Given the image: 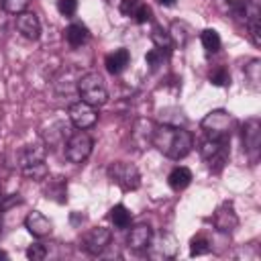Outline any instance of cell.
I'll return each instance as SVG.
<instances>
[{"instance_id":"6da1fadb","label":"cell","mask_w":261,"mask_h":261,"mask_svg":"<svg viewBox=\"0 0 261 261\" xmlns=\"http://www.w3.org/2000/svg\"><path fill=\"white\" fill-rule=\"evenodd\" d=\"M151 145L161 155L177 161V159H184L186 155H190V151L194 147V137L184 126H171V124L161 122V124H155V128H153Z\"/></svg>"},{"instance_id":"7a4b0ae2","label":"cell","mask_w":261,"mask_h":261,"mask_svg":"<svg viewBox=\"0 0 261 261\" xmlns=\"http://www.w3.org/2000/svg\"><path fill=\"white\" fill-rule=\"evenodd\" d=\"M45 155H47V147L43 143L27 145L16 153V165L22 171V175L29 179H35V181L47 179L49 167L45 163Z\"/></svg>"},{"instance_id":"3957f363","label":"cell","mask_w":261,"mask_h":261,"mask_svg":"<svg viewBox=\"0 0 261 261\" xmlns=\"http://www.w3.org/2000/svg\"><path fill=\"white\" fill-rule=\"evenodd\" d=\"M77 94L84 102H88L90 106L98 108V106H104L108 102V88H106V82L100 73L96 71H88V73H82V77L77 80Z\"/></svg>"},{"instance_id":"277c9868","label":"cell","mask_w":261,"mask_h":261,"mask_svg":"<svg viewBox=\"0 0 261 261\" xmlns=\"http://www.w3.org/2000/svg\"><path fill=\"white\" fill-rule=\"evenodd\" d=\"M202 130L206 133L208 139H216V141H222V139H228L230 135V128H232V116L222 110V108H216V110H210L202 122H200Z\"/></svg>"},{"instance_id":"5b68a950","label":"cell","mask_w":261,"mask_h":261,"mask_svg":"<svg viewBox=\"0 0 261 261\" xmlns=\"http://www.w3.org/2000/svg\"><path fill=\"white\" fill-rule=\"evenodd\" d=\"M108 177L112 184H116L122 192H133L141 186V173L133 163L126 161H114L108 165Z\"/></svg>"},{"instance_id":"8992f818","label":"cell","mask_w":261,"mask_h":261,"mask_svg":"<svg viewBox=\"0 0 261 261\" xmlns=\"http://www.w3.org/2000/svg\"><path fill=\"white\" fill-rule=\"evenodd\" d=\"M92 149H94L92 137H90L86 130H77V133H71V135L67 137V143H65V157H67L71 163H84V161L92 155Z\"/></svg>"},{"instance_id":"52a82bcc","label":"cell","mask_w":261,"mask_h":261,"mask_svg":"<svg viewBox=\"0 0 261 261\" xmlns=\"http://www.w3.org/2000/svg\"><path fill=\"white\" fill-rule=\"evenodd\" d=\"M226 141L228 139H222V141H216V139H206L202 145H200V155L208 161L210 169L212 171H220L228 159V147H226Z\"/></svg>"},{"instance_id":"ba28073f","label":"cell","mask_w":261,"mask_h":261,"mask_svg":"<svg viewBox=\"0 0 261 261\" xmlns=\"http://www.w3.org/2000/svg\"><path fill=\"white\" fill-rule=\"evenodd\" d=\"M67 116H69V122H71L75 128H80V130H86V128L94 126L96 120H98V112H96V108L90 106V104L84 102V100L69 104V108H67Z\"/></svg>"},{"instance_id":"9c48e42d","label":"cell","mask_w":261,"mask_h":261,"mask_svg":"<svg viewBox=\"0 0 261 261\" xmlns=\"http://www.w3.org/2000/svg\"><path fill=\"white\" fill-rule=\"evenodd\" d=\"M110 239H112V234H110V230L108 228H104V226H94V228H90L84 237H82V249L88 253V255H100V253H104V249L110 245Z\"/></svg>"},{"instance_id":"30bf717a","label":"cell","mask_w":261,"mask_h":261,"mask_svg":"<svg viewBox=\"0 0 261 261\" xmlns=\"http://www.w3.org/2000/svg\"><path fill=\"white\" fill-rule=\"evenodd\" d=\"M243 149L251 161H257L261 149V122L259 118H249L243 124Z\"/></svg>"},{"instance_id":"8fae6325","label":"cell","mask_w":261,"mask_h":261,"mask_svg":"<svg viewBox=\"0 0 261 261\" xmlns=\"http://www.w3.org/2000/svg\"><path fill=\"white\" fill-rule=\"evenodd\" d=\"M212 224L218 232H232L239 226V216L230 202H222L212 214Z\"/></svg>"},{"instance_id":"7c38bea8","label":"cell","mask_w":261,"mask_h":261,"mask_svg":"<svg viewBox=\"0 0 261 261\" xmlns=\"http://www.w3.org/2000/svg\"><path fill=\"white\" fill-rule=\"evenodd\" d=\"M24 226H27V230H29L33 237H37V239H43V237L51 234V230H53V222H51L43 212H39V210H33V212L27 214Z\"/></svg>"},{"instance_id":"4fadbf2b","label":"cell","mask_w":261,"mask_h":261,"mask_svg":"<svg viewBox=\"0 0 261 261\" xmlns=\"http://www.w3.org/2000/svg\"><path fill=\"white\" fill-rule=\"evenodd\" d=\"M16 31L22 37L31 39V41L39 39V35H41V22H39L37 14L35 12H29V10L18 12L16 14Z\"/></svg>"},{"instance_id":"5bb4252c","label":"cell","mask_w":261,"mask_h":261,"mask_svg":"<svg viewBox=\"0 0 261 261\" xmlns=\"http://www.w3.org/2000/svg\"><path fill=\"white\" fill-rule=\"evenodd\" d=\"M153 241V230L149 224H137L130 228L128 237H126V245L133 251H145Z\"/></svg>"},{"instance_id":"9a60e30c","label":"cell","mask_w":261,"mask_h":261,"mask_svg":"<svg viewBox=\"0 0 261 261\" xmlns=\"http://www.w3.org/2000/svg\"><path fill=\"white\" fill-rule=\"evenodd\" d=\"M128 63H130V53H128L126 49H114V51L108 53L106 59H104V65H106L108 73H112V75L122 73V71L128 67Z\"/></svg>"},{"instance_id":"2e32d148","label":"cell","mask_w":261,"mask_h":261,"mask_svg":"<svg viewBox=\"0 0 261 261\" xmlns=\"http://www.w3.org/2000/svg\"><path fill=\"white\" fill-rule=\"evenodd\" d=\"M153 128H155V124H153L149 118H139V120L135 122V126H133V141H135L139 147L151 145Z\"/></svg>"},{"instance_id":"e0dca14e","label":"cell","mask_w":261,"mask_h":261,"mask_svg":"<svg viewBox=\"0 0 261 261\" xmlns=\"http://www.w3.org/2000/svg\"><path fill=\"white\" fill-rule=\"evenodd\" d=\"M167 184H169V188L175 190V192L186 190V188L192 184V171H190L188 167H184V165H177V167H173V169L169 171Z\"/></svg>"},{"instance_id":"ac0fdd59","label":"cell","mask_w":261,"mask_h":261,"mask_svg":"<svg viewBox=\"0 0 261 261\" xmlns=\"http://www.w3.org/2000/svg\"><path fill=\"white\" fill-rule=\"evenodd\" d=\"M45 198L47 200H53L57 204H63L67 200V181L63 177L49 179V184L45 188Z\"/></svg>"},{"instance_id":"d6986e66","label":"cell","mask_w":261,"mask_h":261,"mask_svg":"<svg viewBox=\"0 0 261 261\" xmlns=\"http://www.w3.org/2000/svg\"><path fill=\"white\" fill-rule=\"evenodd\" d=\"M90 33H88V27L84 22H71L67 29H65V41L71 45V47H80L88 41Z\"/></svg>"},{"instance_id":"ffe728a7","label":"cell","mask_w":261,"mask_h":261,"mask_svg":"<svg viewBox=\"0 0 261 261\" xmlns=\"http://www.w3.org/2000/svg\"><path fill=\"white\" fill-rule=\"evenodd\" d=\"M110 222L116 226V228H128L130 226V210L124 206V204H116L110 208Z\"/></svg>"},{"instance_id":"44dd1931","label":"cell","mask_w":261,"mask_h":261,"mask_svg":"<svg viewBox=\"0 0 261 261\" xmlns=\"http://www.w3.org/2000/svg\"><path fill=\"white\" fill-rule=\"evenodd\" d=\"M169 37H171V45H177V47H186L190 37H192V31L186 22H173L171 24V31H169Z\"/></svg>"},{"instance_id":"7402d4cb","label":"cell","mask_w":261,"mask_h":261,"mask_svg":"<svg viewBox=\"0 0 261 261\" xmlns=\"http://www.w3.org/2000/svg\"><path fill=\"white\" fill-rule=\"evenodd\" d=\"M245 80L253 90H259V82H261V61L259 59H251L245 65Z\"/></svg>"},{"instance_id":"603a6c76","label":"cell","mask_w":261,"mask_h":261,"mask_svg":"<svg viewBox=\"0 0 261 261\" xmlns=\"http://www.w3.org/2000/svg\"><path fill=\"white\" fill-rule=\"evenodd\" d=\"M200 43L208 53H216L220 49V35L214 29H204L200 33Z\"/></svg>"},{"instance_id":"cb8c5ba5","label":"cell","mask_w":261,"mask_h":261,"mask_svg":"<svg viewBox=\"0 0 261 261\" xmlns=\"http://www.w3.org/2000/svg\"><path fill=\"white\" fill-rule=\"evenodd\" d=\"M71 69H73V67H69L67 71H63V73L57 77L55 88H57V92H59V94H73V92H77V80H80L82 75H80V77H75V80H69Z\"/></svg>"},{"instance_id":"d4e9b609","label":"cell","mask_w":261,"mask_h":261,"mask_svg":"<svg viewBox=\"0 0 261 261\" xmlns=\"http://www.w3.org/2000/svg\"><path fill=\"white\" fill-rule=\"evenodd\" d=\"M151 41H153V45H155L157 49H163V51H167V53H169V49L173 47L169 33L163 31L161 27H153V31H151Z\"/></svg>"},{"instance_id":"484cf974","label":"cell","mask_w":261,"mask_h":261,"mask_svg":"<svg viewBox=\"0 0 261 261\" xmlns=\"http://www.w3.org/2000/svg\"><path fill=\"white\" fill-rule=\"evenodd\" d=\"M165 57H167V51L157 49V47L145 53V61H147V65H149V69H151V71H157V69L163 65Z\"/></svg>"},{"instance_id":"4316f807","label":"cell","mask_w":261,"mask_h":261,"mask_svg":"<svg viewBox=\"0 0 261 261\" xmlns=\"http://www.w3.org/2000/svg\"><path fill=\"white\" fill-rule=\"evenodd\" d=\"M208 80H210V84H212V86L224 88V86H228V84H230V73H228V69H226V67L218 65V67H214V69L210 71Z\"/></svg>"},{"instance_id":"83f0119b","label":"cell","mask_w":261,"mask_h":261,"mask_svg":"<svg viewBox=\"0 0 261 261\" xmlns=\"http://www.w3.org/2000/svg\"><path fill=\"white\" fill-rule=\"evenodd\" d=\"M206 253H210V243H208V239L196 237V239L190 241V255H192V257L206 255Z\"/></svg>"},{"instance_id":"f1b7e54d","label":"cell","mask_w":261,"mask_h":261,"mask_svg":"<svg viewBox=\"0 0 261 261\" xmlns=\"http://www.w3.org/2000/svg\"><path fill=\"white\" fill-rule=\"evenodd\" d=\"M130 16L135 18V22L145 24V22H149V20H151V8H149L147 4H143V2H139V6L135 8V12H133Z\"/></svg>"},{"instance_id":"f546056e","label":"cell","mask_w":261,"mask_h":261,"mask_svg":"<svg viewBox=\"0 0 261 261\" xmlns=\"http://www.w3.org/2000/svg\"><path fill=\"white\" fill-rule=\"evenodd\" d=\"M27 257L33 259V261H41V259L47 257V247H45L43 243H33V245H29V249H27Z\"/></svg>"},{"instance_id":"4dcf8cb0","label":"cell","mask_w":261,"mask_h":261,"mask_svg":"<svg viewBox=\"0 0 261 261\" xmlns=\"http://www.w3.org/2000/svg\"><path fill=\"white\" fill-rule=\"evenodd\" d=\"M57 10L63 16H73L77 10V0H57Z\"/></svg>"},{"instance_id":"1f68e13d","label":"cell","mask_w":261,"mask_h":261,"mask_svg":"<svg viewBox=\"0 0 261 261\" xmlns=\"http://www.w3.org/2000/svg\"><path fill=\"white\" fill-rule=\"evenodd\" d=\"M29 0H4V10L10 12V14H18L27 8Z\"/></svg>"},{"instance_id":"d6a6232c","label":"cell","mask_w":261,"mask_h":261,"mask_svg":"<svg viewBox=\"0 0 261 261\" xmlns=\"http://www.w3.org/2000/svg\"><path fill=\"white\" fill-rule=\"evenodd\" d=\"M16 204H22V198H20L18 194L0 196V210H2V212H4V210H8V208H12V206H16Z\"/></svg>"},{"instance_id":"836d02e7","label":"cell","mask_w":261,"mask_h":261,"mask_svg":"<svg viewBox=\"0 0 261 261\" xmlns=\"http://www.w3.org/2000/svg\"><path fill=\"white\" fill-rule=\"evenodd\" d=\"M139 6V0H120V12L124 14V16H130L133 12H135V8Z\"/></svg>"},{"instance_id":"e575fe53","label":"cell","mask_w":261,"mask_h":261,"mask_svg":"<svg viewBox=\"0 0 261 261\" xmlns=\"http://www.w3.org/2000/svg\"><path fill=\"white\" fill-rule=\"evenodd\" d=\"M157 2H159L161 6H175L177 0H157Z\"/></svg>"},{"instance_id":"d590c367","label":"cell","mask_w":261,"mask_h":261,"mask_svg":"<svg viewBox=\"0 0 261 261\" xmlns=\"http://www.w3.org/2000/svg\"><path fill=\"white\" fill-rule=\"evenodd\" d=\"M224 2H226V4H228V6L232 8V6H239V4H243L245 0H224Z\"/></svg>"},{"instance_id":"8d00e7d4","label":"cell","mask_w":261,"mask_h":261,"mask_svg":"<svg viewBox=\"0 0 261 261\" xmlns=\"http://www.w3.org/2000/svg\"><path fill=\"white\" fill-rule=\"evenodd\" d=\"M0 259H8V255H6V253H4L2 249H0Z\"/></svg>"},{"instance_id":"74e56055","label":"cell","mask_w":261,"mask_h":261,"mask_svg":"<svg viewBox=\"0 0 261 261\" xmlns=\"http://www.w3.org/2000/svg\"><path fill=\"white\" fill-rule=\"evenodd\" d=\"M0 8H4V0H0Z\"/></svg>"},{"instance_id":"f35d334b","label":"cell","mask_w":261,"mask_h":261,"mask_svg":"<svg viewBox=\"0 0 261 261\" xmlns=\"http://www.w3.org/2000/svg\"><path fill=\"white\" fill-rule=\"evenodd\" d=\"M0 234H2V220H0Z\"/></svg>"},{"instance_id":"ab89813d","label":"cell","mask_w":261,"mask_h":261,"mask_svg":"<svg viewBox=\"0 0 261 261\" xmlns=\"http://www.w3.org/2000/svg\"><path fill=\"white\" fill-rule=\"evenodd\" d=\"M0 196H2V192H0Z\"/></svg>"}]
</instances>
